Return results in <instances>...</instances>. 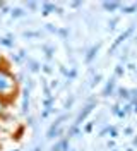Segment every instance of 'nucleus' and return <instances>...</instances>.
I'll use <instances>...</instances> for the list:
<instances>
[{
    "label": "nucleus",
    "instance_id": "obj_3",
    "mask_svg": "<svg viewBox=\"0 0 137 151\" xmlns=\"http://www.w3.org/2000/svg\"><path fill=\"white\" fill-rule=\"evenodd\" d=\"M91 108H93V105H89V106H88V108H86V110H84V112H82L81 115H79V119H77V122H82V119H84V117H86L88 113L91 112Z\"/></svg>",
    "mask_w": 137,
    "mask_h": 151
},
{
    "label": "nucleus",
    "instance_id": "obj_5",
    "mask_svg": "<svg viewBox=\"0 0 137 151\" xmlns=\"http://www.w3.org/2000/svg\"><path fill=\"white\" fill-rule=\"evenodd\" d=\"M12 16H14V17H19V16H22V10H16V12H12Z\"/></svg>",
    "mask_w": 137,
    "mask_h": 151
},
{
    "label": "nucleus",
    "instance_id": "obj_4",
    "mask_svg": "<svg viewBox=\"0 0 137 151\" xmlns=\"http://www.w3.org/2000/svg\"><path fill=\"white\" fill-rule=\"evenodd\" d=\"M120 4H117V2H111V4H108V2H106V4H105V9H110V10H115L117 9V7H118Z\"/></svg>",
    "mask_w": 137,
    "mask_h": 151
},
{
    "label": "nucleus",
    "instance_id": "obj_2",
    "mask_svg": "<svg viewBox=\"0 0 137 151\" xmlns=\"http://www.w3.org/2000/svg\"><path fill=\"white\" fill-rule=\"evenodd\" d=\"M9 103L7 100H4V98H0V120L7 115V110H9Z\"/></svg>",
    "mask_w": 137,
    "mask_h": 151
},
{
    "label": "nucleus",
    "instance_id": "obj_6",
    "mask_svg": "<svg viewBox=\"0 0 137 151\" xmlns=\"http://www.w3.org/2000/svg\"><path fill=\"white\" fill-rule=\"evenodd\" d=\"M2 7H4V4H2V2H0V9H2Z\"/></svg>",
    "mask_w": 137,
    "mask_h": 151
},
{
    "label": "nucleus",
    "instance_id": "obj_1",
    "mask_svg": "<svg viewBox=\"0 0 137 151\" xmlns=\"http://www.w3.org/2000/svg\"><path fill=\"white\" fill-rule=\"evenodd\" d=\"M17 84H16V77L7 67L0 65V98L10 101L12 96L16 94Z\"/></svg>",
    "mask_w": 137,
    "mask_h": 151
}]
</instances>
